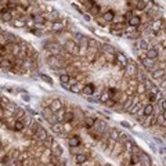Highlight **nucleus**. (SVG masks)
<instances>
[{
  "mask_svg": "<svg viewBox=\"0 0 166 166\" xmlns=\"http://www.w3.org/2000/svg\"><path fill=\"white\" fill-rule=\"evenodd\" d=\"M83 17H84V19H86V21H90V15L84 14V15H83Z\"/></svg>",
  "mask_w": 166,
  "mask_h": 166,
  "instance_id": "nucleus-59",
  "label": "nucleus"
},
{
  "mask_svg": "<svg viewBox=\"0 0 166 166\" xmlns=\"http://www.w3.org/2000/svg\"><path fill=\"white\" fill-rule=\"evenodd\" d=\"M145 55H147V58L155 60V58H158L159 51H158V49H156V47H148V50L145 51Z\"/></svg>",
  "mask_w": 166,
  "mask_h": 166,
  "instance_id": "nucleus-10",
  "label": "nucleus"
},
{
  "mask_svg": "<svg viewBox=\"0 0 166 166\" xmlns=\"http://www.w3.org/2000/svg\"><path fill=\"white\" fill-rule=\"evenodd\" d=\"M138 158H140V162H141V166H151V161L152 159L150 158V156L147 155V154H145V152H143L141 151V154H140V156H138Z\"/></svg>",
  "mask_w": 166,
  "mask_h": 166,
  "instance_id": "nucleus-11",
  "label": "nucleus"
},
{
  "mask_svg": "<svg viewBox=\"0 0 166 166\" xmlns=\"http://www.w3.org/2000/svg\"><path fill=\"white\" fill-rule=\"evenodd\" d=\"M13 65H14V64H13L10 60H6V58H4L3 61L0 62V67H3V68H7V69H11V68H13Z\"/></svg>",
  "mask_w": 166,
  "mask_h": 166,
  "instance_id": "nucleus-37",
  "label": "nucleus"
},
{
  "mask_svg": "<svg viewBox=\"0 0 166 166\" xmlns=\"http://www.w3.org/2000/svg\"><path fill=\"white\" fill-rule=\"evenodd\" d=\"M94 91H96V86H94L93 83H86V84L83 86V89H82L80 93L90 97V96H93V94H94Z\"/></svg>",
  "mask_w": 166,
  "mask_h": 166,
  "instance_id": "nucleus-7",
  "label": "nucleus"
},
{
  "mask_svg": "<svg viewBox=\"0 0 166 166\" xmlns=\"http://www.w3.org/2000/svg\"><path fill=\"white\" fill-rule=\"evenodd\" d=\"M51 29L55 31V32H62V29H64V24H62V22H58V21H54V22H53V25H51Z\"/></svg>",
  "mask_w": 166,
  "mask_h": 166,
  "instance_id": "nucleus-32",
  "label": "nucleus"
},
{
  "mask_svg": "<svg viewBox=\"0 0 166 166\" xmlns=\"http://www.w3.org/2000/svg\"><path fill=\"white\" fill-rule=\"evenodd\" d=\"M13 25H14L15 28H24V26H26L25 25V19H21V18L15 19V21L13 22Z\"/></svg>",
  "mask_w": 166,
  "mask_h": 166,
  "instance_id": "nucleus-39",
  "label": "nucleus"
},
{
  "mask_svg": "<svg viewBox=\"0 0 166 166\" xmlns=\"http://www.w3.org/2000/svg\"><path fill=\"white\" fill-rule=\"evenodd\" d=\"M94 118L93 116H86V118H84V126L87 127V129H91V127L94 126Z\"/></svg>",
  "mask_w": 166,
  "mask_h": 166,
  "instance_id": "nucleus-33",
  "label": "nucleus"
},
{
  "mask_svg": "<svg viewBox=\"0 0 166 166\" xmlns=\"http://www.w3.org/2000/svg\"><path fill=\"white\" fill-rule=\"evenodd\" d=\"M53 151H51V155L54 156V158H57V156H60V155H62V147H60V145L57 144V143H54L53 141Z\"/></svg>",
  "mask_w": 166,
  "mask_h": 166,
  "instance_id": "nucleus-17",
  "label": "nucleus"
},
{
  "mask_svg": "<svg viewBox=\"0 0 166 166\" xmlns=\"http://www.w3.org/2000/svg\"><path fill=\"white\" fill-rule=\"evenodd\" d=\"M0 17H1V21H4V22H11L13 21V13H11L10 10H7L6 13H1Z\"/></svg>",
  "mask_w": 166,
  "mask_h": 166,
  "instance_id": "nucleus-26",
  "label": "nucleus"
},
{
  "mask_svg": "<svg viewBox=\"0 0 166 166\" xmlns=\"http://www.w3.org/2000/svg\"><path fill=\"white\" fill-rule=\"evenodd\" d=\"M64 114H65V111L64 109H60V111H57L55 112V122H62V118H64Z\"/></svg>",
  "mask_w": 166,
  "mask_h": 166,
  "instance_id": "nucleus-38",
  "label": "nucleus"
},
{
  "mask_svg": "<svg viewBox=\"0 0 166 166\" xmlns=\"http://www.w3.org/2000/svg\"><path fill=\"white\" fill-rule=\"evenodd\" d=\"M115 58H116V64H119L122 68H125L127 65V62H129L127 57L123 54V53H120V51H116L115 53Z\"/></svg>",
  "mask_w": 166,
  "mask_h": 166,
  "instance_id": "nucleus-6",
  "label": "nucleus"
},
{
  "mask_svg": "<svg viewBox=\"0 0 166 166\" xmlns=\"http://www.w3.org/2000/svg\"><path fill=\"white\" fill-rule=\"evenodd\" d=\"M151 114H154V105H152V102H148L147 105H144V109H143V116H150Z\"/></svg>",
  "mask_w": 166,
  "mask_h": 166,
  "instance_id": "nucleus-22",
  "label": "nucleus"
},
{
  "mask_svg": "<svg viewBox=\"0 0 166 166\" xmlns=\"http://www.w3.org/2000/svg\"><path fill=\"white\" fill-rule=\"evenodd\" d=\"M125 72H126V75H127V76H130V78L136 76V73L138 72L137 65L133 64V62H127V65L125 67Z\"/></svg>",
  "mask_w": 166,
  "mask_h": 166,
  "instance_id": "nucleus-5",
  "label": "nucleus"
},
{
  "mask_svg": "<svg viewBox=\"0 0 166 166\" xmlns=\"http://www.w3.org/2000/svg\"><path fill=\"white\" fill-rule=\"evenodd\" d=\"M141 62H143V65H144L147 69H150V71H154V60L145 57L144 60H141Z\"/></svg>",
  "mask_w": 166,
  "mask_h": 166,
  "instance_id": "nucleus-25",
  "label": "nucleus"
},
{
  "mask_svg": "<svg viewBox=\"0 0 166 166\" xmlns=\"http://www.w3.org/2000/svg\"><path fill=\"white\" fill-rule=\"evenodd\" d=\"M47 46H49V49H50L51 53H53L51 55H58V53L62 51V47L58 43H50V44H47Z\"/></svg>",
  "mask_w": 166,
  "mask_h": 166,
  "instance_id": "nucleus-14",
  "label": "nucleus"
},
{
  "mask_svg": "<svg viewBox=\"0 0 166 166\" xmlns=\"http://www.w3.org/2000/svg\"><path fill=\"white\" fill-rule=\"evenodd\" d=\"M107 93H108L109 97H115V94H118V90H116L115 87H109Z\"/></svg>",
  "mask_w": 166,
  "mask_h": 166,
  "instance_id": "nucleus-51",
  "label": "nucleus"
},
{
  "mask_svg": "<svg viewBox=\"0 0 166 166\" xmlns=\"http://www.w3.org/2000/svg\"><path fill=\"white\" fill-rule=\"evenodd\" d=\"M87 46H89V49H97L98 44L94 39H87Z\"/></svg>",
  "mask_w": 166,
  "mask_h": 166,
  "instance_id": "nucleus-44",
  "label": "nucleus"
},
{
  "mask_svg": "<svg viewBox=\"0 0 166 166\" xmlns=\"http://www.w3.org/2000/svg\"><path fill=\"white\" fill-rule=\"evenodd\" d=\"M94 129L97 130V132H100V133H102V132H105L107 130V125H105L104 122H101V120H94Z\"/></svg>",
  "mask_w": 166,
  "mask_h": 166,
  "instance_id": "nucleus-20",
  "label": "nucleus"
},
{
  "mask_svg": "<svg viewBox=\"0 0 166 166\" xmlns=\"http://www.w3.org/2000/svg\"><path fill=\"white\" fill-rule=\"evenodd\" d=\"M163 76H165V68L155 69V71L152 72V78H154V79H161Z\"/></svg>",
  "mask_w": 166,
  "mask_h": 166,
  "instance_id": "nucleus-31",
  "label": "nucleus"
},
{
  "mask_svg": "<svg viewBox=\"0 0 166 166\" xmlns=\"http://www.w3.org/2000/svg\"><path fill=\"white\" fill-rule=\"evenodd\" d=\"M69 79H71V76L68 75V73H62V75H60V82H61V84L64 87H69Z\"/></svg>",
  "mask_w": 166,
  "mask_h": 166,
  "instance_id": "nucleus-27",
  "label": "nucleus"
},
{
  "mask_svg": "<svg viewBox=\"0 0 166 166\" xmlns=\"http://www.w3.org/2000/svg\"><path fill=\"white\" fill-rule=\"evenodd\" d=\"M127 24H129V26L138 28V26H140V24H141V18H140V17H137V15H133V17L127 21Z\"/></svg>",
  "mask_w": 166,
  "mask_h": 166,
  "instance_id": "nucleus-18",
  "label": "nucleus"
},
{
  "mask_svg": "<svg viewBox=\"0 0 166 166\" xmlns=\"http://www.w3.org/2000/svg\"><path fill=\"white\" fill-rule=\"evenodd\" d=\"M33 18V21H35V25H44L46 24V18H44L43 15L40 14H36V15H31Z\"/></svg>",
  "mask_w": 166,
  "mask_h": 166,
  "instance_id": "nucleus-23",
  "label": "nucleus"
},
{
  "mask_svg": "<svg viewBox=\"0 0 166 166\" xmlns=\"http://www.w3.org/2000/svg\"><path fill=\"white\" fill-rule=\"evenodd\" d=\"M24 115H25V111H24L22 108H17V111L14 112V118H15V119H21Z\"/></svg>",
  "mask_w": 166,
  "mask_h": 166,
  "instance_id": "nucleus-42",
  "label": "nucleus"
},
{
  "mask_svg": "<svg viewBox=\"0 0 166 166\" xmlns=\"http://www.w3.org/2000/svg\"><path fill=\"white\" fill-rule=\"evenodd\" d=\"M138 101H140V98H133V96H127V98L122 104V109L123 111H129V109L132 108L134 104H137Z\"/></svg>",
  "mask_w": 166,
  "mask_h": 166,
  "instance_id": "nucleus-2",
  "label": "nucleus"
},
{
  "mask_svg": "<svg viewBox=\"0 0 166 166\" xmlns=\"http://www.w3.org/2000/svg\"><path fill=\"white\" fill-rule=\"evenodd\" d=\"M133 11H126V13H125V14H123V18H125V21H129L130 18H132V17H133Z\"/></svg>",
  "mask_w": 166,
  "mask_h": 166,
  "instance_id": "nucleus-52",
  "label": "nucleus"
},
{
  "mask_svg": "<svg viewBox=\"0 0 166 166\" xmlns=\"http://www.w3.org/2000/svg\"><path fill=\"white\" fill-rule=\"evenodd\" d=\"M73 37H75V39H73V42H75L76 44H78L79 42H82V40L84 39V36H83L82 33H75V35H73Z\"/></svg>",
  "mask_w": 166,
  "mask_h": 166,
  "instance_id": "nucleus-48",
  "label": "nucleus"
},
{
  "mask_svg": "<svg viewBox=\"0 0 166 166\" xmlns=\"http://www.w3.org/2000/svg\"><path fill=\"white\" fill-rule=\"evenodd\" d=\"M148 47H150V46H148L147 40H144V39H143V40H140V49H141V50L147 51V50H148Z\"/></svg>",
  "mask_w": 166,
  "mask_h": 166,
  "instance_id": "nucleus-50",
  "label": "nucleus"
},
{
  "mask_svg": "<svg viewBox=\"0 0 166 166\" xmlns=\"http://www.w3.org/2000/svg\"><path fill=\"white\" fill-rule=\"evenodd\" d=\"M11 3H17V1H18V0H10Z\"/></svg>",
  "mask_w": 166,
  "mask_h": 166,
  "instance_id": "nucleus-63",
  "label": "nucleus"
},
{
  "mask_svg": "<svg viewBox=\"0 0 166 166\" xmlns=\"http://www.w3.org/2000/svg\"><path fill=\"white\" fill-rule=\"evenodd\" d=\"M72 6H73V8H76V10L79 11V13H82V14H83V10L79 7V6H78V4H72Z\"/></svg>",
  "mask_w": 166,
  "mask_h": 166,
  "instance_id": "nucleus-58",
  "label": "nucleus"
},
{
  "mask_svg": "<svg viewBox=\"0 0 166 166\" xmlns=\"http://www.w3.org/2000/svg\"><path fill=\"white\" fill-rule=\"evenodd\" d=\"M122 125H123V126H126V127H130V125H129V123H126V122H122Z\"/></svg>",
  "mask_w": 166,
  "mask_h": 166,
  "instance_id": "nucleus-61",
  "label": "nucleus"
},
{
  "mask_svg": "<svg viewBox=\"0 0 166 166\" xmlns=\"http://www.w3.org/2000/svg\"><path fill=\"white\" fill-rule=\"evenodd\" d=\"M97 22H98V24H100L101 26H105V24H107V22L102 19V17H101V18H97Z\"/></svg>",
  "mask_w": 166,
  "mask_h": 166,
  "instance_id": "nucleus-57",
  "label": "nucleus"
},
{
  "mask_svg": "<svg viewBox=\"0 0 166 166\" xmlns=\"http://www.w3.org/2000/svg\"><path fill=\"white\" fill-rule=\"evenodd\" d=\"M87 159H89V156H87L84 152H82V154H76V155H75V161H76L78 165H83V163H86Z\"/></svg>",
  "mask_w": 166,
  "mask_h": 166,
  "instance_id": "nucleus-19",
  "label": "nucleus"
},
{
  "mask_svg": "<svg viewBox=\"0 0 166 166\" xmlns=\"http://www.w3.org/2000/svg\"><path fill=\"white\" fill-rule=\"evenodd\" d=\"M144 1H145V0H144Z\"/></svg>",
  "mask_w": 166,
  "mask_h": 166,
  "instance_id": "nucleus-64",
  "label": "nucleus"
},
{
  "mask_svg": "<svg viewBox=\"0 0 166 166\" xmlns=\"http://www.w3.org/2000/svg\"><path fill=\"white\" fill-rule=\"evenodd\" d=\"M54 166H67V165H65V163L62 162V163H57V165H54Z\"/></svg>",
  "mask_w": 166,
  "mask_h": 166,
  "instance_id": "nucleus-62",
  "label": "nucleus"
},
{
  "mask_svg": "<svg viewBox=\"0 0 166 166\" xmlns=\"http://www.w3.org/2000/svg\"><path fill=\"white\" fill-rule=\"evenodd\" d=\"M13 129H14L15 132H24V129H25V125H24V122H22L21 119H17L14 122V126H13Z\"/></svg>",
  "mask_w": 166,
  "mask_h": 166,
  "instance_id": "nucleus-28",
  "label": "nucleus"
},
{
  "mask_svg": "<svg viewBox=\"0 0 166 166\" xmlns=\"http://www.w3.org/2000/svg\"><path fill=\"white\" fill-rule=\"evenodd\" d=\"M123 143L122 141H115V145H114V152H112V155L114 156H118L120 152L123 151Z\"/></svg>",
  "mask_w": 166,
  "mask_h": 166,
  "instance_id": "nucleus-15",
  "label": "nucleus"
},
{
  "mask_svg": "<svg viewBox=\"0 0 166 166\" xmlns=\"http://www.w3.org/2000/svg\"><path fill=\"white\" fill-rule=\"evenodd\" d=\"M137 163H140V158H138V155L132 154V156H130V165H137Z\"/></svg>",
  "mask_w": 166,
  "mask_h": 166,
  "instance_id": "nucleus-43",
  "label": "nucleus"
},
{
  "mask_svg": "<svg viewBox=\"0 0 166 166\" xmlns=\"http://www.w3.org/2000/svg\"><path fill=\"white\" fill-rule=\"evenodd\" d=\"M108 98H109L108 93H107V91H104V93L101 94V97H100V100H101L102 102H105V101H107V100H108Z\"/></svg>",
  "mask_w": 166,
  "mask_h": 166,
  "instance_id": "nucleus-54",
  "label": "nucleus"
},
{
  "mask_svg": "<svg viewBox=\"0 0 166 166\" xmlns=\"http://www.w3.org/2000/svg\"><path fill=\"white\" fill-rule=\"evenodd\" d=\"M68 145L71 148H76L80 145V137L79 136H71L68 138Z\"/></svg>",
  "mask_w": 166,
  "mask_h": 166,
  "instance_id": "nucleus-12",
  "label": "nucleus"
},
{
  "mask_svg": "<svg viewBox=\"0 0 166 166\" xmlns=\"http://www.w3.org/2000/svg\"><path fill=\"white\" fill-rule=\"evenodd\" d=\"M21 120H22V122H24V125H25V126H26V125H28V126H29V125L32 123V118H31V116H29V115H24V116H22V118H21Z\"/></svg>",
  "mask_w": 166,
  "mask_h": 166,
  "instance_id": "nucleus-45",
  "label": "nucleus"
},
{
  "mask_svg": "<svg viewBox=\"0 0 166 166\" xmlns=\"http://www.w3.org/2000/svg\"><path fill=\"white\" fill-rule=\"evenodd\" d=\"M47 62H49V65H50L51 68H54V69H58V68H61V67H64V62H62V60L58 57V55H50L49 60H47Z\"/></svg>",
  "mask_w": 166,
  "mask_h": 166,
  "instance_id": "nucleus-1",
  "label": "nucleus"
},
{
  "mask_svg": "<svg viewBox=\"0 0 166 166\" xmlns=\"http://www.w3.org/2000/svg\"><path fill=\"white\" fill-rule=\"evenodd\" d=\"M89 11H90V14H93L94 17H97V15L100 14V6H98V4L96 3V4H94V6H93V7H91Z\"/></svg>",
  "mask_w": 166,
  "mask_h": 166,
  "instance_id": "nucleus-40",
  "label": "nucleus"
},
{
  "mask_svg": "<svg viewBox=\"0 0 166 166\" xmlns=\"http://www.w3.org/2000/svg\"><path fill=\"white\" fill-rule=\"evenodd\" d=\"M163 25H165V24H163V19L158 18V19H154V21L150 24V28H151V31H154V32H159Z\"/></svg>",
  "mask_w": 166,
  "mask_h": 166,
  "instance_id": "nucleus-9",
  "label": "nucleus"
},
{
  "mask_svg": "<svg viewBox=\"0 0 166 166\" xmlns=\"http://www.w3.org/2000/svg\"><path fill=\"white\" fill-rule=\"evenodd\" d=\"M51 130H53L54 133H57V134L64 133V123H62V122H55V123H53Z\"/></svg>",
  "mask_w": 166,
  "mask_h": 166,
  "instance_id": "nucleus-16",
  "label": "nucleus"
},
{
  "mask_svg": "<svg viewBox=\"0 0 166 166\" xmlns=\"http://www.w3.org/2000/svg\"><path fill=\"white\" fill-rule=\"evenodd\" d=\"M101 49H102V51H104V53H108V54H115V53H116L115 47L111 46V44H108V43H104Z\"/></svg>",
  "mask_w": 166,
  "mask_h": 166,
  "instance_id": "nucleus-24",
  "label": "nucleus"
},
{
  "mask_svg": "<svg viewBox=\"0 0 166 166\" xmlns=\"http://www.w3.org/2000/svg\"><path fill=\"white\" fill-rule=\"evenodd\" d=\"M136 91H137V94H145L147 93V89H145L144 83H137V86H136Z\"/></svg>",
  "mask_w": 166,
  "mask_h": 166,
  "instance_id": "nucleus-35",
  "label": "nucleus"
},
{
  "mask_svg": "<svg viewBox=\"0 0 166 166\" xmlns=\"http://www.w3.org/2000/svg\"><path fill=\"white\" fill-rule=\"evenodd\" d=\"M22 98H24L25 101H29V96H25V94H24V96H22Z\"/></svg>",
  "mask_w": 166,
  "mask_h": 166,
  "instance_id": "nucleus-60",
  "label": "nucleus"
},
{
  "mask_svg": "<svg viewBox=\"0 0 166 166\" xmlns=\"http://www.w3.org/2000/svg\"><path fill=\"white\" fill-rule=\"evenodd\" d=\"M83 86H84V84H83L82 82H76L75 84H72L69 89H71V91H72V93H80V91H82V89H83Z\"/></svg>",
  "mask_w": 166,
  "mask_h": 166,
  "instance_id": "nucleus-29",
  "label": "nucleus"
},
{
  "mask_svg": "<svg viewBox=\"0 0 166 166\" xmlns=\"http://www.w3.org/2000/svg\"><path fill=\"white\" fill-rule=\"evenodd\" d=\"M115 104H116V101L114 100V98H111V97H109L108 100L105 101V105H107L108 108H114V107H115Z\"/></svg>",
  "mask_w": 166,
  "mask_h": 166,
  "instance_id": "nucleus-47",
  "label": "nucleus"
},
{
  "mask_svg": "<svg viewBox=\"0 0 166 166\" xmlns=\"http://www.w3.org/2000/svg\"><path fill=\"white\" fill-rule=\"evenodd\" d=\"M134 7L138 11H144L145 8H147V1H144V0H137V1L134 3Z\"/></svg>",
  "mask_w": 166,
  "mask_h": 166,
  "instance_id": "nucleus-30",
  "label": "nucleus"
},
{
  "mask_svg": "<svg viewBox=\"0 0 166 166\" xmlns=\"http://www.w3.org/2000/svg\"><path fill=\"white\" fill-rule=\"evenodd\" d=\"M159 107H162V109L166 108V101H165V98H162V101H159Z\"/></svg>",
  "mask_w": 166,
  "mask_h": 166,
  "instance_id": "nucleus-56",
  "label": "nucleus"
},
{
  "mask_svg": "<svg viewBox=\"0 0 166 166\" xmlns=\"http://www.w3.org/2000/svg\"><path fill=\"white\" fill-rule=\"evenodd\" d=\"M73 112H65L64 114V118H62V123L64 122H72L73 120Z\"/></svg>",
  "mask_w": 166,
  "mask_h": 166,
  "instance_id": "nucleus-36",
  "label": "nucleus"
},
{
  "mask_svg": "<svg viewBox=\"0 0 166 166\" xmlns=\"http://www.w3.org/2000/svg\"><path fill=\"white\" fill-rule=\"evenodd\" d=\"M42 114H43L44 119H47V120H49V122H50V120H51V122H53V123H55V119H54V114L51 112V109L49 108V107H47V108H44Z\"/></svg>",
  "mask_w": 166,
  "mask_h": 166,
  "instance_id": "nucleus-13",
  "label": "nucleus"
},
{
  "mask_svg": "<svg viewBox=\"0 0 166 166\" xmlns=\"http://www.w3.org/2000/svg\"><path fill=\"white\" fill-rule=\"evenodd\" d=\"M64 49L67 51H68L69 54H79V46L73 42V40H68L67 43H65V46H64Z\"/></svg>",
  "mask_w": 166,
  "mask_h": 166,
  "instance_id": "nucleus-3",
  "label": "nucleus"
},
{
  "mask_svg": "<svg viewBox=\"0 0 166 166\" xmlns=\"http://www.w3.org/2000/svg\"><path fill=\"white\" fill-rule=\"evenodd\" d=\"M47 137H49V134H47V130L44 129V127H42V126H37L36 130H35V138L43 143V141L46 140Z\"/></svg>",
  "mask_w": 166,
  "mask_h": 166,
  "instance_id": "nucleus-4",
  "label": "nucleus"
},
{
  "mask_svg": "<svg viewBox=\"0 0 166 166\" xmlns=\"http://www.w3.org/2000/svg\"><path fill=\"white\" fill-rule=\"evenodd\" d=\"M58 11H55V10H53L51 11V18H58Z\"/></svg>",
  "mask_w": 166,
  "mask_h": 166,
  "instance_id": "nucleus-55",
  "label": "nucleus"
},
{
  "mask_svg": "<svg viewBox=\"0 0 166 166\" xmlns=\"http://www.w3.org/2000/svg\"><path fill=\"white\" fill-rule=\"evenodd\" d=\"M39 76H40V79H42V80H44V82H46V83H50V84H51V83H53V79H51L50 76L44 75V73H40Z\"/></svg>",
  "mask_w": 166,
  "mask_h": 166,
  "instance_id": "nucleus-49",
  "label": "nucleus"
},
{
  "mask_svg": "<svg viewBox=\"0 0 166 166\" xmlns=\"http://www.w3.org/2000/svg\"><path fill=\"white\" fill-rule=\"evenodd\" d=\"M140 109H141V102L138 101L137 104H134L133 107H132V108L129 109V112H130V114H137V112L140 111Z\"/></svg>",
  "mask_w": 166,
  "mask_h": 166,
  "instance_id": "nucleus-41",
  "label": "nucleus"
},
{
  "mask_svg": "<svg viewBox=\"0 0 166 166\" xmlns=\"http://www.w3.org/2000/svg\"><path fill=\"white\" fill-rule=\"evenodd\" d=\"M94 4H96V3H94V0H86V1L83 3V6H84V8H86V10H90Z\"/></svg>",
  "mask_w": 166,
  "mask_h": 166,
  "instance_id": "nucleus-46",
  "label": "nucleus"
},
{
  "mask_svg": "<svg viewBox=\"0 0 166 166\" xmlns=\"http://www.w3.org/2000/svg\"><path fill=\"white\" fill-rule=\"evenodd\" d=\"M119 132L116 129H111V132H109V138H111L112 141H118V138H119Z\"/></svg>",
  "mask_w": 166,
  "mask_h": 166,
  "instance_id": "nucleus-34",
  "label": "nucleus"
},
{
  "mask_svg": "<svg viewBox=\"0 0 166 166\" xmlns=\"http://www.w3.org/2000/svg\"><path fill=\"white\" fill-rule=\"evenodd\" d=\"M43 143H44V147H46V148H50L51 147V144H53V138H49V137H47L46 138V140H44L43 141Z\"/></svg>",
  "mask_w": 166,
  "mask_h": 166,
  "instance_id": "nucleus-53",
  "label": "nucleus"
},
{
  "mask_svg": "<svg viewBox=\"0 0 166 166\" xmlns=\"http://www.w3.org/2000/svg\"><path fill=\"white\" fill-rule=\"evenodd\" d=\"M49 108L51 109V112H53V114H55L57 111H60V109L62 108V102H61V100H60V98H54V100H51L50 107H49Z\"/></svg>",
  "mask_w": 166,
  "mask_h": 166,
  "instance_id": "nucleus-8",
  "label": "nucleus"
},
{
  "mask_svg": "<svg viewBox=\"0 0 166 166\" xmlns=\"http://www.w3.org/2000/svg\"><path fill=\"white\" fill-rule=\"evenodd\" d=\"M114 18H115V13H114V10H108L102 14V19H104L105 22H112Z\"/></svg>",
  "mask_w": 166,
  "mask_h": 166,
  "instance_id": "nucleus-21",
  "label": "nucleus"
}]
</instances>
